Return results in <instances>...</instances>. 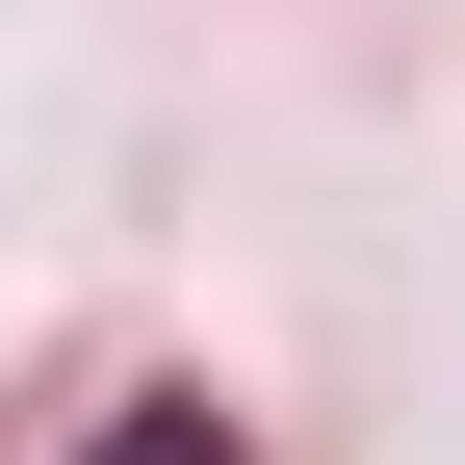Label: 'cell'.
I'll return each mask as SVG.
<instances>
[{"label": "cell", "mask_w": 465, "mask_h": 465, "mask_svg": "<svg viewBox=\"0 0 465 465\" xmlns=\"http://www.w3.org/2000/svg\"><path fill=\"white\" fill-rule=\"evenodd\" d=\"M78 465H232V414H182V388H155V414H104Z\"/></svg>", "instance_id": "obj_1"}]
</instances>
